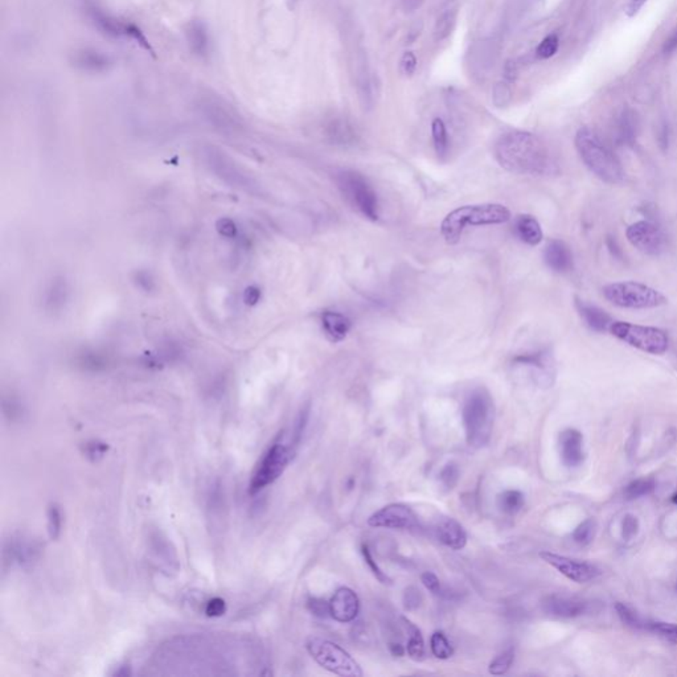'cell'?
Masks as SVG:
<instances>
[{
	"label": "cell",
	"mask_w": 677,
	"mask_h": 677,
	"mask_svg": "<svg viewBox=\"0 0 677 677\" xmlns=\"http://www.w3.org/2000/svg\"><path fill=\"white\" fill-rule=\"evenodd\" d=\"M257 646L249 639L194 634L168 640L156 649L147 667L153 675H240L243 659L257 656Z\"/></svg>",
	"instance_id": "6da1fadb"
},
{
	"label": "cell",
	"mask_w": 677,
	"mask_h": 677,
	"mask_svg": "<svg viewBox=\"0 0 677 677\" xmlns=\"http://www.w3.org/2000/svg\"><path fill=\"white\" fill-rule=\"evenodd\" d=\"M495 156L505 170L522 175L554 174L556 163L539 136L527 131L507 133L496 142Z\"/></svg>",
	"instance_id": "7a4b0ae2"
},
{
	"label": "cell",
	"mask_w": 677,
	"mask_h": 677,
	"mask_svg": "<svg viewBox=\"0 0 677 677\" xmlns=\"http://www.w3.org/2000/svg\"><path fill=\"white\" fill-rule=\"evenodd\" d=\"M574 145L585 165L602 182L620 184L624 180V171L618 158L610 150L600 136L589 127H582L574 139Z\"/></svg>",
	"instance_id": "3957f363"
},
{
	"label": "cell",
	"mask_w": 677,
	"mask_h": 677,
	"mask_svg": "<svg viewBox=\"0 0 677 677\" xmlns=\"http://www.w3.org/2000/svg\"><path fill=\"white\" fill-rule=\"evenodd\" d=\"M511 212L502 204L465 205L448 213L442 221L441 232L447 243L454 245L461 240L467 226H485L507 223Z\"/></svg>",
	"instance_id": "277c9868"
},
{
	"label": "cell",
	"mask_w": 677,
	"mask_h": 677,
	"mask_svg": "<svg viewBox=\"0 0 677 677\" xmlns=\"http://www.w3.org/2000/svg\"><path fill=\"white\" fill-rule=\"evenodd\" d=\"M494 416V401L491 395L483 387L471 392L465 401L462 413L468 445L480 448L490 442Z\"/></svg>",
	"instance_id": "5b68a950"
},
{
	"label": "cell",
	"mask_w": 677,
	"mask_h": 677,
	"mask_svg": "<svg viewBox=\"0 0 677 677\" xmlns=\"http://www.w3.org/2000/svg\"><path fill=\"white\" fill-rule=\"evenodd\" d=\"M605 298L620 309L647 310L667 304V298L656 289L639 282H615L603 287Z\"/></svg>",
	"instance_id": "8992f818"
},
{
	"label": "cell",
	"mask_w": 677,
	"mask_h": 677,
	"mask_svg": "<svg viewBox=\"0 0 677 677\" xmlns=\"http://www.w3.org/2000/svg\"><path fill=\"white\" fill-rule=\"evenodd\" d=\"M294 453L295 448L291 444H285L283 436L280 433L277 439L265 451V454L262 455L258 465L255 467L249 483V494L252 496L260 494L262 490L277 482L287 468Z\"/></svg>",
	"instance_id": "52a82bcc"
},
{
	"label": "cell",
	"mask_w": 677,
	"mask_h": 677,
	"mask_svg": "<svg viewBox=\"0 0 677 677\" xmlns=\"http://www.w3.org/2000/svg\"><path fill=\"white\" fill-rule=\"evenodd\" d=\"M307 651L320 667L343 677H361L363 669L358 661L349 655L338 644L326 639L311 638L307 644Z\"/></svg>",
	"instance_id": "ba28073f"
},
{
	"label": "cell",
	"mask_w": 677,
	"mask_h": 677,
	"mask_svg": "<svg viewBox=\"0 0 677 677\" xmlns=\"http://www.w3.org/2000/svg\"><path fill=\"white\" fill-rule=\"evenodd\" d=\"M609 332L631 347L651 355H664L669 347L667 332L656 327L639 326L629 321H612Z\"/></svg>",
	"instance_id": "9c48e42d"
},
{
	"label": "cell",
	"mask_w": 677,
	"mask_h": 677,
	"mask_svg": "<svg viewBox=\"0 0 677 677\" xmlns=\"http://www.w3.org/2000/svg\"><path fill=\"white\" fill-rule=\"evenodd\" d=\"M335 180L340 192L353 208L369 220H378V194L363 175L356 171H341L336 175Z\"/></svg>",
	"instance_id": "30bf717a"
},
{
	"label": "cell",
	"mask_w": 677,
	"mask_h": 677,
	"mask_svg": "<svg viewBox=\"0 0 677 677\" xmlns=\"http://www.w3.org/2000/svg\"><path fill=\"white\" fill-rule=\"evenodd\" d=\"M368 524L373 528H387V529H419V522L416 513L405 504H387L373 513Z\"/></svg>",
	"instance_id": "8fae6325"
},
{
	"label": "cell",
	"mask_w": 677,
	"mask_h": 677,
	"mask_svg": "<svg viewBox=\"0 0 677 677\" xmlns=\"http://www.w3.org/2000/svg\"><path fill=\"white\" fill-rule=\"evenodd\" d=\"M627 240L639 252L659 255L666 249V236L658 225L651 221H638L627 228Z\"/></svg>",
	"instance_id": "7c38bea8"
},
{
	"label": "cell",
	"mask_w": 677,
	"mask_h": 677,
	"mask_svg": "<svg viewBox=\"0 0 677 677\" xmlns=\"http://www.w3.org/2000/svg\"><path fill=\"white\" fill-rule=\"evenodd\" d=\"M540 557L542 561L546 562L548 565L557 569L562 576L577 583H586V582L597 580L600 576V569L589 562L578 561V560L565 557L561 554H556L551 551H541Z\"/></svg>",
	"instance_id": "4fadbf2b"
},
{
	"label": "cell",
	"mask_w": 677,
	"mask_h": 677,
	"mask_svg": "<svg viewBox=\"0 0 677 677\" xmlns=\"http://www.w3.org/2000/svg\"><path fill=\"white\" fill-rule=\"evenodd\" d=\"M87 13L89 19L92 20V23L107 36H113V38L128 36L131 39L136 40L145 49H150V45L147 44L145 36L141 33L139 29L134 26L121 23L116 18L105 12V10L99 9L97 4L87 3Z\"/></svg>",
	"instance_id": "5bb4252c"
},
{
	"label": "cell",
	"mask_w": 677,
	"mask_h": 677,
	"mask_svg": "<svg viewBox=\"0 0 677 677\" xmlns=\"http://www.w3.org/2000/svg\"><path fill=\"white\" fill-rule=\"evenodd\" d=\"M593 602L577 598L551 594L542 600V610L545 614L557 618H577L590 612Z\"/></svg>",
	"instance_id": "9a60e30c"
},
{
	"label": "cell",
	"mask_w": 677,
	"mask_h": 677,
	"mask_svg": "<svg viewBox=\"0 0 677 677\" xmlns=\"http://www.w3.org/2000/svg\"><path fill=\"white\" fill-rule=\"evenodd\" d=\"M360 611L358 594L349 588H340L329 600L331 618L338 623H349L356 620Z\"/></svg>",
	"instance_id": "2e32d148"
},
{
	"label": "cell",
	"mask_w": 677,
	"mask_h": 677,
	"mask_svg": "<svg viewBox=\"0 0 677 677\" xmlns=\"http://www.w3.org/2000/svg\"><path fill=\"white\" fill-rule=\"evenodd\" d=\"M560 451L563 465L578 467L585 459L583 436L576 429H566L560 436Z\"/></svg>",
	"instance_id": "e0dca14e"
},
{
	"label": "cell",
	"mask_w": 677,
	"mask_h": 677,
	"mask_svg": "<svg viewBox=\"0 0 677 677\" xmlns=\"http://www.w3.org/2000/svg\"><path fill=\"white\" fill-rule=\"evenodd\" d=\"M73 64L82 72L105 73L113 67V60L97 49H79L73 56Z\"/></svg>",
	"instance_id": "ac0fdd59"
},
{
	"label": "cell",
	"mask_w": 677,
	"mask_h": 677,
	"mask_svg": "<svg viewBox=\"0 0 677 677\" xmlns=\"http://www.w3.org/2000/svg\"><path fill=\"white\" fill-rule=\"evenodd\" d=\"M544 260L548 268L556 273H568L573 268L571 248L561 240L548 242L544 251Z\"/></svg>",
	"instance_id": "d6986e66"
},
{
	"label": "cell",
	"mask_w": 677,
	"mask_h": 677,
	"mask_svg": "<svg viewBox=\"0 0 677 677\" xmlns=\"http://www.w3.org/2000/svg\"><path fill=\"white\" fill-rule=\"evenodd\" d=\"M436 534L438 541L453 551H461L467 545L465 528L451 517L444 519L436 525Z\"/></svg>",
	"instance_id": "ffe728a7"
},
{
	"label": "cell",
	"mask_w": 677,
	"mask_h": 677,
	"mask_svg": "<svg viewBox=\"0 0 677 677\" xmlns=\"http://www.w3.org/2000/svg\"><path fill=\"white\" fill-rule=\"evenodd\" d=\"M576 307H577L580 318L591 331L606 332V331H609L610 326L614 321L606 311H603L600 307L590 304L585 300L577 299Z\"/></svg>",
	"instance_id": "44dd1931"
},
{
	"label": "cell",
	"mask_w": 677,
	"mask_h": 677,
	"mask_svg": "<svg viewBox=\"0 0 677 677\" xmlns=\"http://www.w3.org/2000/svg\"><path fill=\"white\" fill-rule=\"evenodd\" d=\"M321 324L326 336L332 343L344 340L351 329V320L336 311H324L321 314Z\"/></svg>",
	"instance_id": "7402d4cb"
},
{
	"label": "cell",
	"mask_w": 677,
	"mask_h": 677,
	"mask_svg": "<svg viewBox=\"0 0 677 677\" xmlns=\"http://www.w3.org/2000/svg\"><path fill=\"white\" fill-rule=\"evenodd\" d=\"M514 232L520 241L536 246L542 241L541 225L531 214H520L514 223Z\"/></svg>",
	"instance_id": "603a6c76"
},
{
	"label": "cell",
	"mask_w": 677,
	"mask_h": 677,
	"mask_svg": "<svg viewBox=\"0 0 677 677\" xmlns=\"http://www.w3.org/2000/svg\"><path fill=\"white\" fill-rule=\"evenodd\" d=\"M185 33H187V40L189 43L191 49L197 56L205 57L209 53V48H211L209 33L205 24L200 21H192L188 24Z\"/></svg>",
	"instance_id": "cb8c5ba5"
},
{
	"label": "cell",
	"mask_w": 677,
	"mask_h": 677,
	"mask_svg": "<svg viewBox=\"0 0 677 677\" xmlns=\"http://www.w3.org/2000/svg\"><path fill=\"white\" fill-rule=\"evenodd\" d=\"M638 116L632 110H623L617 122V136L623 145H634L638 136Z\"/></svg>",
	"instance_id": "d4e9b609"
},
{
	"label": "cell",
	"mask_w": 677,
	"mask_h": 677,
	"mask_svg": "<svg viewBox=\"0 0 677 677\" xmlns=\"http://www.w3.org/2000/svg\"><path fill=\"white\" fill-rule=\"evenodd\" d=\"M36 548L31 545L29 542L20 541L19 540H12L9 546L4 548V554H10L9 558H4V562H11V563H24L29 562L36 553Z\"/></svg>",
	"instance_id": "484cf974"
},
{
	"label": "cell",
	"mask_w": 677,
	"mask_h": 677,
	"mask_svg": "<svg viewBox=\"0 0 677 677\" xmlns=\"http://www.w3.org/2000/svg\"><path fill=\"white\" fill-rule=\"evenodd\" d=\"M404 623H405V627L407 629V635H409V640H407V655L413 660H422L424 656H425V642H424V637L421 634V631L417 629L416 626L410 622V620H404Z\"/></svg>",
	"instance_id": "4316f807"
},
{
	"label": "cell",
	"mask_w": 677,
	"mask_h": 677,
	"mask_svg": "<svg viewBox=\"0 0 677 677\" xmlns=\"http://www.w3.org/2000/svg\"><path fill=\"white\" fill-rule=\"evenodd\" d=\"M329 139L336 145H348L356 141V131L347 121H332L329 126Z\"/></svg>",
	"instance_id": "83f0119b"
},
{
	"label": "cell",
	"mask_w": 677,
	"mask_h": 677,
	"mask_svg": "<svg viewBox=\"0 0 677 677\" xmlns=\"http://www.w3.org/2000/svg\"><path fill=\"white\" fill-rule=\"evenodd\" d=\"M524 495L516 490L504 491L497 496V507L505 514H514L524 507Z\"/></svg>",
	"instance_id": "f1b7e54d"
},
{
	"label": "cell",
	"mask_w": 677,
	"mask_h": 677,
	"mask_svg": "<svg viewBox=\"0 0 677 677\" xmlns=\"http://www.w3.org/2000/svg\"><path fill=\"white\" fill-rule=\"evenodd\" d=\"M431 134L436 148V155L444 158L448 150V136L446 130L445 122L441 118H436L431 123Z\"/></svg>",
	"instance_id": "f546056e"
},
{
	"label": "cell",
	"mask_w": 677,
	"mask_h": 677,
	"mask_svg": "<svg viewBox=\"0 0 677 677\" xmlns=\"http://www.w3.org/2000/svg\"><path fill=\"white\" fill-rule=\"evenodd\" d=\"M212 156V165L214 167V170L221 175V177H224L225 180L228 182H232L234 184H238L240 182H243V177L242 175L234 168V165L232 163H229L224 156L217 154V155H211ZM245 183V182H243Z\"/></svg>",
	"instance_id": "4dcf8cb0"
},
{
	"label": "cell",
	"mask_w": 677,
	"mask_h": 677,
	"mask_svg": "<svg viewBox=\"0 0 677 677\" xmlns=\"http://www.w3.org/2000/svg\"><path fill=\"white\" fill-rule=\"evenodd\" d=\"M656 487V483L652 478H647V479H638V480H634L626 487L624 490V497L627 500H634V499H639L642 496H647V495L652 494L654 490Z\"/></svg>",
	"instance_id": "1f68e13d"
},
{
	"label": "cell",
	"mask_w": 677,
	"mask_h": 677,
	"mask_svg": "<svg viewBox=\"0 0 677 677\" xmlns=\"http://www.w3.org/2000/svg\"><path fill=\"white\" fill-rule=\"evenodd\" d=\"M430 649H431L433 655H434L436 659H441V660L450 659L453 656V654H454V649L451 647L450 642L446 638L445 634L441 632V631H436V632H434V634L431 635V639H430Z\"/></svg>",
	"instance_id": "d6a6232c"
},
{
	"label": "cell",
	"mask_w": 677,
	"mask_h": 677,
	"mask_svg": "<svg viewBox=\"0 0 677 677\" xmlns=\"http://www.w3.org/2000/svg\"><path fill=\"white\" fill-rule=\"evenodd\" d=\"M615 610H617V614L620 617V620H622L623 624H626L629 629H646V623L644 620H642L639 617L638 614L634 611V610L629 607L627 605L622 603V602H617L615 603Z\"/></svg>",
	"instance_id": "836d02e7"
},
{
	"label": "cell",
	"mask_w": 677,
	"mask_h": 677,
	"mask_svg": "<svg viewBox=\"0 0 677 677\" xmlns=\"http://www.w3.org/2000/svg\"><path fill=\"white\" fill-rule=\"evenodd\" d=\"M513 660H514V649H508L504 651L503 654H500L499 656L491 661L490 667H488V672L494 676H502V675H505L510 668L512 666Z\"/></svg>",
	"instance_id": "e575fe53"
},
{
	"label": "cell",
	"mask_w": 677,
	"mask_h": 677,
	"mask_svg": "<svg viewBox=\"0 0 677 677\" xmlns=\"http://www.w3.org/2000/svg\"><path fill=\"white\" fill-rule=\"evenodd\" d=\"M455 18H456L455 11H446L438 18L436 27H434V39L436 41L445 40L451 33V31L454 28Z\"/></svg>",
	"instance_id": "d590c367"
},
{
	"label": "cell",
	"mask_w": 677,
	"mask_h": 677,
	"mask_svg": "<svg viewBox=\"0 0 677 677\" xmlns=\"http://www.w3.org/2000/svg\"><path fill=\"white\" fill-rule=\"evenodd\" d=\"M646 629L656 634L660 638L677 644V624L667 622H647Z\"/></svg>",
	"instance_id": "8d00e7d4"
},
{
	"label": "cell",
	"mask_w": 677,
	"mask_h": 677,
	"mask_svg": "<svg viewBox=\"0 0 677 677\" xmlns=\"http://www.w3.org/2000/svg\"><path fill=\"white\" fill-rule=\"evenodd\" d=\"M47 514H48L49 537L52 540H56L62 531V513L57 504H50Z\"/></svg>",
	"instance_id": "74e56055"
},
{
	"label": "cell",
	"mask_w": 677,
	"mask_h": 677,
	"mask_svg": "<svg viewBox=\"0 0 677 677\" xmlns=\"http://www.w3.org/2000/svg\"><path fill=\"white\" fill-rule=\"evenodd\" d=\"M558 47H560L558 36L554 35V33L549 35V36H546L545 39L542 40L540 45L537 47V50H536L537 57L542 58V60L553 57L557 53Z\"/></svg>",
	"instance_id": "f35d334b"
},
{
	"label": "cell",
	"mask_w": 677,
	"mask_h": 677,
	"mask_svg": "<svg viewBox=\"0 0 677 677\" xmlns=\"http://www.w3.org/2000/svg\"><path fill=\"white\" fill-rule=\"evenodd\" d=\"M594 534H595V522L593 520H586L577 527V529L573 533V539L580 545H586L593 540Z\"/></svg>",
	"instance_id": "ab89813d"
},
{
	"label": "cell",
	"mask_w": 677,
	"mask_h": 677,
	"mask_svg": "<svg viewBox=\"0 0 677 677\" xmlns=\"http://www.w3.org/2000/svg\"><path fill=\"white\" fill-rule=\"evenodd\" d=\"M107 451H109V446L101 441H90L84 447V454L92 462H97L99 459H102L107 454Z\"/></svg>",
	"instance_id": "60d3db41"
},
{
	"label": "cell",
	"mask_w": 677,
	"mask_h": 677,
	"mask_svg": "<svg viewBox=\"0 0 677 677\" xmlns=\"http://www.w3.org/2000/svg\"><path fill=\"white\" fill-rule=\"evenodd\" d=\"M439 480H441V483L445 485L447 490L454 488L455 484L458 483V480H459V468H458V466L455 465V463L446 465L445 467L442 468L441 474H439Z\"/></svg>",
	"instance_id": "b9f144b4"
},
{
	"label": "cell",
	"mask_w": 677,
	"mask_h": 677,
	"mask_svg": "<svg viewBox=\"0 0 677 677\" xmlns=\"http://www.w3.org/2000/svg\"><path fill=\"white\" fill-rule=\"evenodd\" d=\"M361 554H363V557H364V561L367 562L368 566L370 568V571L375 574V577H376L381 583H390L389 577H387L384 571H381V568H380L378 563H376V561L373 560V557H372L370 551L368 549L367 545H363V546H361Z\"/></svg>",
	"instance_id": "7bdbcfd3"
},
{
	"label": "cell",
	"mask_w": 677,
	"mask_h": 677,
	"mask_svg": "<svg viewBox=\"0 0 677 677\" xmlns=\"http://www.w3.org/2000/svg\"><path fill=\"white\" fill-rule=\"evenodd\" d=\"M205 615L209 617V618H219V617H223L224 614L226 612V603L223 598L220 597H214L212 600H208L207 605H205Z\"/></svg>",
	"instance_id": "ee69618b"
},
{
	"label": "cell",
	"mask_w": 677,
	"mask_h": 677,
	"mask_svg": "<svg viewBox=\"0 0 677 677\" xmlns=\"http://www.w3.org/2000/svg\"><path fill=\"white\" fill-rule=\"evenodd\" d=\"M307 607L310 610L311 614L318 617V618H329V617H331L329 602H326L321 598H310L307 600Z\"/></svg>",
	"instance_id": "f6af8a7d"
},
{
	"label": "cell",
	"mask_w": 677,
	"mask_h": 677,
	"mask_svg": "<svg viewBox=\"0 0 677 677\" xmlns=\"http://www.w3.org/2000/svg\"><path fill=\"white\" fill-rule=\"evenodd\" d=\"M404 607L412 611V610H416L419 607V605L422 603V594L421 591L416 589V588H407L405 593H404Z\"/></svg>",
	"instance_id": "bcb514c9"
},
{
	"label": "cell",
	"mask_w": 677,
	"mask_h": 677,
	"mask_svg": "<svg viewBox=\"0 0 677 677\" xmlns=\"http://www.w3.org/2000/svg\"><path fill=\"white\" fill-rule=\"evenodd\" d=\"M511 101V90L505 84H497L494 90V102L496 106L504 107Z\"/></svg>",
	"instance_id": "7dc6e473"
},
{
	"label": "cell",
	"mask_w": 677,
	"mask_h": 677,
	"mask_svg": "<svg viewBox=\"0 0 677 677\" xmlns=\"http://www.w3.org/2000/svg\"><path fill=\"white\" fill-rule=\"evenodd\" d=\"M417 68V57L413 52H407L400 61V70L405 76H412Z\"/></svg>",
	"instance_id": "c3c4849f"
},
{
	"label": "cell",
	"mask_w": 677,
	"mask_h": 677,
	"mask_svg": "<svg viewBox=\"0 0 677 677\" xmlns=\"http://www.w3.org/2000/svg\"><path fill=\"white\" fill-rule=\"evenodd\" d=\"M622 532H623V537L626 540H631L634 536H637L639 529V522L638 519L632 514H627L623 520V525H622Z\"/></svg>",
	"instance_id": "681fc988"
},
{
	"label": "cell",
	"mask_w": 677,
	"mask_h": 677,
	"mask_svg": "<svg viewBox=\"0 0 677 677\" xmlns=\"http://www.w3.org/2000/svg\"><path fill=\"white\" fill-rule=\"evenodd\" d=\"M421 582L424 583L427 590L433 594H439L441 591V582H439V578L436 577V574L433 571H425L422 576H421Z\"/></svg>",
	"instance_id": "f907efd6"
},
{
	"label": "cell",
	"mask_w": 677,
	"mask_h": 677,
	"mask_svg": "<svg viewBox=\"0 0 677 677\" xmlns=\"http://www.w3.org/2000/svg\"><path fill=\"white\" fill-rule=\"evenodd\" d=\"M216 229L223 237H226V238H232L237 232L236 224L233 223V220H231V219H220L216 224Z\"/></svg>",
	"instance_id": "816d5d0a"
},
{
	"label": "cell",
	"mask_w": 677,
	"mask_h": 677,
	"mask_svg": "<svg viewBox=\"0 0 677 677\" xmlns=\"http://www.w3.org/2000/svg\"><path fill=\"white\" fill-rule=\"evenodd\" d=\"M260 298H261V291L258 290L257 287H254V286H251V287H248L246 290L243 291V302L248 306H254L260 300Z\"/></svg>",
	"instance_id": "f5cc1de1"
},
{
	"label": "cell",
	"mask_w": 677,
	"mask_h": 677,
	"mask_svg": "<svg viewBox=\"0 0 677 677\" xmlns=\"http://www.w3.org/2000/svg\"><path fill=\"white\" fill-rule=\"evenodd\" d=\"M649 0H629L627 7H626V13L629 18L638 15L639 11L642 10V7L647 3Z\"/></svg>",
	"instance_id": "db71d44e"
},
{
	"label": "cell",
	"mask_w": 677,
	"mask_h": 677,
	"mask_svg": "<svg viewBox=\"0 0 677 677\" xmlns=\"http://www.w3.org/2000/svg\"><path fill=\"white\" fill-rule=\"evenodd\" d=\"M676 49H677V28L675 29V31H673V32H672V33L669 35V38H668V39L666 40V43H664V47H663V50H664V53H667V55H669V53H672V52H675Z\"/></svg>",
	"instance_id": "11a10c76"
},
{
	"label": "cell",
	"mask_w": 677,
	"mask_h": 677,
	"mask_svg": "<svg viewBox=\"0 0 677 677\" xmlns=\"http://www.w3.org/2000/svg\"><path fill=\"white\" fill-rule=\"evenodd\" d=\"M389 649H390V654H392L393 656H397V658L404 656V655H405V651H407V649H404V646H401L400 643H390Z\"/></svg>",
	"instance_id": "9f6ffc18"
},
{
	"label": "cell",
	"mask_w": 677,
	"mask_h": 677,
	"mask_svg": "<svg viewBox=\"0 0 677 677\" xmlns=\"http://www.w3.org/2000/svg\"><path fill=\"white\" fill-rule=\"evenodd\" d=\"M422 1H424V0H404L407 10H414V9L421 6Z\"/></svg>",
	"instance_id": "6f0895ef"
},
{
	"label": "cell",
	"mask_w": 677,
	"mask_h": 677,
	"mask_svg": "<svg viewBox=\"0 0 677 677\" xmlns=\"http://www.w3.org/2000/svg\"><path fill=\"white\" fill-rule=\"evenodd\" d=\"M292 1H297V0H292Z\"/></svg>",
	"instance_id": "680465c9"
}]
</instances>
